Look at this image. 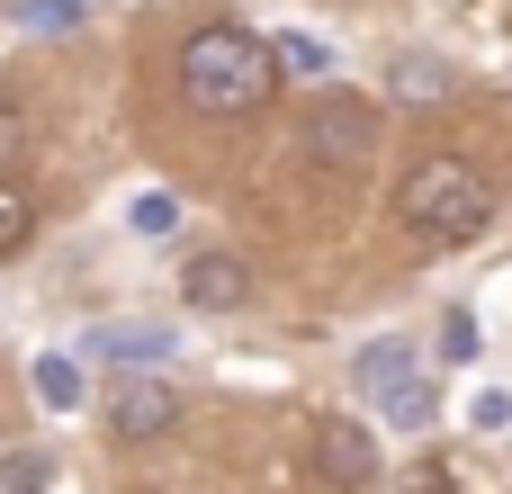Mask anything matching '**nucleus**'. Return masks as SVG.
Listing matches in <instances>:
<instances>
[{
  "label": "nucleus",
  "instance_id": "nucleus-1",
  "mask_svg": "<svg viewBox=\"0 0 512 494\" xmlns=\"http://www.w3.org/2000/svg\"><path fill=\"white\" fill-rule=\"evenodd\" d=\"M279 90V63H270V36L234 27V18H207L180 36V99L198 117H252L261 99Z\"/></svg>",
  "mask_w": 512,
  "mask_h": 494
},
{
  "label": "nucleus",
  "instance_id": "nucleus-2",
  "mask_svg": "<svg viewBox=\"0 0 512 494\" xmlns=\"http://www.w3.org/2000/svg\"><path fill=\"white\" fill-rule=\"evenodd\" d=\"M396 225H414L423 243H477L495 225V180L468 153H423L396 180Z\"/></svg>",
  "mask_w": 512,
  "mask_h": 494
},
{
  "label": "nucleus",
  "instance_id": "nucleus-3",
  "mask_svg": "<svg viewBox=\"0 0 512 494\" xmlns=\"http://www.w3.org/2000/svg\"><path fill=\"white\" fill-rule=\"evenodd\" d=\"M351 378L369 387V405H378V423H396V432H423V423H432V378H423V360H414V342H405V333H387V342H369Z\"/></svg>",
  "mask_w": 512,
  "mask_h": 494
},
{
  "label": "nucleus",
  "instance_id": "nucleus-4",
  "mask_svg": "<svg viewBox=\"0 0 512 494\" xmlns=\"http://www.w3.org/2000/svg\"><path fill=\"white\" fill-rule=\"evenodd\" d=\"M297 144H306L324 171H360V162L378 153V108H369V99H351V90H315V99H306Z\"/></svg>",
  "mask_w": 512,
  "mask_h": 494
},
{
  "label": "nucleus",
  "instance_id": "nucleus-5",
  "mask_svg": "<svg viewBox=\"0 0 512 494\" xmlns=\"http://www.w3.org/2000/svg\"><path fill=\"white\" fill-rule=\"evenodd\" d=\"M306 468H315V486H324V494H369V477H378V441H369V423L324 414L315 441H306Z\"/></svg>",
  "mask_w": 512,
  "mask_h": 494
},
{
  "label": "nucleus",
  "instance_id": "nucleus-6",
  "mask_svg": "<svg viewBox=\"0 0 512 494\" xmlns=\"http://www.w3.org/2000/svg\"><path fill=\"white\" fill-rule=\"evenodd\" d=\"M180 423V387L162 378V369H126L117 387H108V432L117 441H162Z\"/></svg>",
  "mask_w": 512,
  "mask_h": 494
},
{
  "label": "nucleus",
  "instance_id": "nucleus-7",
  "mask_svg": "<svg viewBox=\"0 0 512 494\" xmlns=\"http://www.w3.org/2000/svg\"><path fill=\"white\" fill-rule=\"evenodd\" d=\"M180 297H189L198 315H234V306H252V261H243V252H189Z\"/></svg>",
  "mask_w": 512,
  "mask_h": 494
},
{
  "label": "nucleus",
  "instance_id": "nucleus-8",
  "mask_svg": "<svg viewBox=\"0 0 512 494\" xmlns=\"http://www.w3.org/2000/svg\"><path fill=\"white\" fill-rule=\"evenodd\" d=\"M171 351H180L171 324H90V333H81V360H90V369H117V360H126V369H162Z\"/></svg>",
  "mask_w": 512,
  "mask_h": 494
},
{
  "label": "nucleus",
  "instance_id": "nucleus-9",
  "mask_svg": "<svg viewBox=\"0 0 512 494\" xmlns=\"http://www.w3.org/2000/svg\"><path fill=\"white\" fill-rule=\"evenodd\" d=\"M387 81H396V99H405V108H441V99L459 90V81H450V63H432V54H396V72H387Z\"/></svg>",
  "mask_w": 512,
  "mask_h": 494
},
{
  "label": "nucleus",
  "instance_id": "nucleus-10",
  "mask_svg": "<svg viewBox=\"0 0 512 494\" xmlns=\"http://www.w3.org/2000/svg\"><path fill=\"white\" fill-rule=\"evenodd\" d=\"M27 369H36V405H45V414H72V405H81V360H72V351H36Z\"/></svg>",
  "mask_w": 512,
  "mask_h": 494
},
{
  "label": "nucleus",
  "instance_id": "nucleus-11",
  "mask_svg": "<svg viewBox=\"0 0 512 494\" xmlns=\"http://www.w3.org/2000/svg\"><path fill=\"white\" fill-rule=\"evenodd\" d=\"M270 63H279V81H333V45L324 36H297V27L270 45Z\"/></svg>",
  "mask_w": 512,
  "mask_h": 494
},
{
  "label": "nucleus",
  "instance_id": "nucleus-12",
  "mask_svg": "<svg viewBox=\"0 0 512 494\" xmlns=\"http://www.w3.org/2000/svg\"><path fill=\"white\" fill-rule=\"evenodd\" d=\"M27 243H36V198H27V189L0 171V261H18Z\"/></svg>",
  "mask_w": 512,
  "mask_h": 494
},
{
  "label": "nucleus",
  "instance_id": "nucleus-13",
  "mask_svg": "<svg viewBox=\"0 0 512 494\" xmlns=\"http://www.w3.org/2000/svg\"><path fill=\"white\" fill-rule=\"evenodd\" d=\"M126 225H135L144 243H162V234H180V198H171V189H135V207H126Z\"/></svg>",
  "mask_w": 512,
  "mask_h": 494
},
{
  "label": "nucleus",
  "instance_id": "nucleus-14",
  "mask_svg": "<svg viewBox=\"0 0 512 494\" xmlns=\"http://www.w3.org/2000/svg\"><path fill=\"white\" fill-rule=\"evenodd\" d=\"M45 477H54L45 450H9V459H0V494H45Z\"/></svg>",
  "mask_w": 512,
  "mask_h": 494
},
{
  "label": "nucleus",
  "instance_id": "nucleus-15",
  "mask_svg": "<svg viewBox=\"0 0 512 494\" xmlns=\"http://www.w3.org/2000/svg\"><path fill=\"white\" fill-rule=\"evenodd\" d=\"M18 153H27V108H18V99L0 90V171H9Z\"/></svg>",
  "mask_w": 512,
  "mask_h": 494
},
{
  "label": "nucleus",
  "instance_id": "nucleus-16",
  "mask_svg": "<svg viewBox=\"0 0 512 494\" xmlns=\"http://www.w3.org/2000/svg\"><path fill=\"white\" fill-rule=\"evenodd\" d=\"M396 494H459V477L441 468V459H423V468H405V486Z\"/></svg>",
  "mask_w": 512,
  "mask_h": 494
},
{
  "label": "nucleus",
  "instance_id": "nucleus-17",
  "mask_svg": "<svg viewBox=\"0 0 512 494\" xmlns=\"http://www.w3.org/2000/svg\"><path fill=\"white\" fill-rule=\"evenodd\" d=\"M468 423H477V432H504V423H512V396H504V387H486V396L468 405Z\"/></svg>",
  "mask_w": 512,
  "mask_h": 494
},
{
  "label": "nucleus",
  "instance_id": "nucleus-18",
  "mask_svg": "<svg viewBox=\"0 0 512 494\" xmlns=\"http://www.w3.org/2000/svg\"><path fill=\"white\" fill-rule=\"evenodd\" d=\"M18 18H27V27H45V36H54V27H72V18H81V9H72V0H27V9H18Z\"/></svg>",
  "mask_w": 512,
  "mask_h": 494
}]
</instances>
